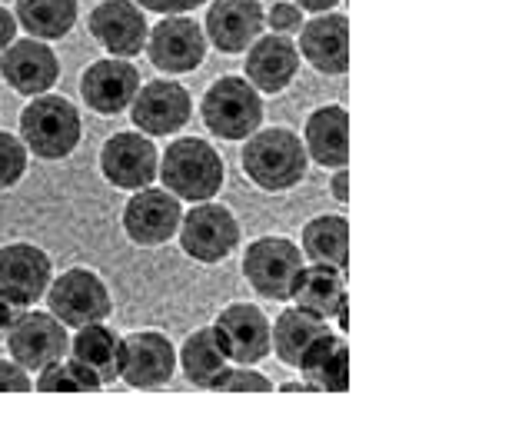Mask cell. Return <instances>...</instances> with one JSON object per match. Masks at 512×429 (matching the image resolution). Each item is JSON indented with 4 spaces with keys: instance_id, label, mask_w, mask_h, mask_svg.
Listing matches in <instances>:
<instances>
[{
    "instance_id": "obj_14",
    "label": "cell",
    "mask_w": 512,
    "mask_h": 429,
    "mask_svg": "<svg viewBox=\"0 0 512 429\" xmlns=\"http://www.w3.org/2000/svg\"><path fill=\"white\" fill-rule=\"evenodd\" d=\"M127 110L140 134L170 137L187 127V120L193 117V97L180 80L160 77L150 80V84H140L137 97H133V104Z\"/></svg>"
},
{
    "instance_id": "obj_8",
    "label": "cell",
    "mask_w": 512,
    "mask_h": 429,
    "mask_svg": "<svg viewBox=\"0 0 512 429\" xmlns=\"http://www.w3.org/2000/svg\"><path fill=\"white\" fill-rule=\"evenodd\" d=\"M207 34H203V24L193 20L190 14H167L160 24L150 27L147 34V47L143 54L150 57V64L160 70V74H193L197 67H203L207 60Z\"/></svg>"
},
{
    "instance_id": "obj_9",
    "label": "cell",
    "mask_w": 512,
    "mask_h": 429,
    "mask_svg": "<svg viewBox=\"0 0 512 429\" xmlns=\"http://www.w3.org/2000/svg\"><path fill=\"white\" fill-rule=\"evenodd\" d=\"M177 373V346L160 330H133L120 336L117 380L133 390H160Z\"/></svg>"
},
{
    "instance_id": "obj_7",
    "label": "cell",
    "mask_w": 512,
    "mask_h": 429,
    "mask_svg": "<svg viewBox=\"0 0 512 429\" xmlns=\"http://www.w3.org/2000/svg\"><path fill=\"white\" fill-rule=\"evenodd\" d=\"M177 240L190 260L203 263V267H217L240 247V220L217 200L193 203V210L180 217Z\"/></svg>"
},
{
    "instance_id": "obj_15",
    "label": "cell",
    "mask_w": 512,
    "mask_h": 429,
    "mask_svg": "<svg viewBox=\"0 0 512 429\" xmlns=\"http://www.w3.org/2000/svg\"><path fill=\"white\" fill-rule=\"evenodd\" d=\"M0 77L20 97L50 94L60 80V60L47 40L14 37L0 50Z\"/></svg>"
},
{
    "instance_id": "obj_41",
    "label": "cell",
    "mask_w": 512,
    "mask_h": 429,
    "mask_svg": "<svg viewBox=\"0 0 512 429\" xmlns=\"http://www.w3.org/2000/svg\"><path fill=\"white\" fill-rule=\"evenodd\" d=\"M280 390H283V393H310V390H306V383H303V380H300V383H283Z\"/></svg>"
},
{
    "instance_id": "obj_33",
    "label": "cell",
    "mask_w": 512,
    "mask_h": 429,
    "mask_svg": "<svg viewBox=\"0 0 512 429\" xmlns=\"http://www.w3.org/2000/svg\"><path fill=\"white\" fill-rule=\"evenodd\" d=\"M303 10L293 4V0H276V4L270 10H263V24L273 30V34H286V37H293V34H300V27H303Z\"/></svg>"
},
{
    "instance_id": "obj_4",
    "label": "cell",
    "mask_w": 512,
    "mask_h": 429,
    "mask_svg": "<svg viewBox=\"0 0 512 429\" xmlns=\"http://www.w3.org/2000/svg\"><path fill=\"white\" fill-rule=\"evenodd\" d=\"M203 127L220 140H247L263 124V94L247 77H217L200 104Z\"/></svg>"
},
{
    "instance_id": "obj_36",
    "label": "cell",
    "mask_w": 512,
    "mask_h": 429,
    "mask_svg": "<svg viewBox=\"0 0 512 429\" xmlns=\"http://www.w3.org/2000/svg\"><path fill=\"white\" fill-rule=\"evenodd\" d=\"M14 37H17V17H14V10H7L0 4V50H4Z\"/></svg>"
},
{
    "instance_id": "obj_35",
    "label": "cell",
    "mask_w": 512,
    "mask_h": 429,
    "mask_svg": "<svg viewBox=\"0 0 512 429\" xmlns=\"http://www.w3.org/2000/svg\"><path fill=\"white\" fill-rule=\"evenodd\" d=\"M137 7H143L147 14H160V17H167V14H190V10H197L203 7L207 0H133Z\"/></svg>"
},
{
    "instance_id": "obj_21",
    "label": "cell",
    "mask_w": 512,
    "mask_h": 429,
    "mask_svg": "<svg viewBox=\"0 0 512 429\" xmlns=\"http://www.w3.org/2000/svg\"><path fill=\"white\" fill-rule=\"evenodd\" d=\"M300 50L296 40L286 34H260L247 47V60H243V77L260 90V94H283L300 74Z\"/></svg>"
},
{
    "instance_id": "obj_27",
    "label": "cell",
    "mask_w": 512,
    "mask_h": 429,
    "mask_svg": "<svg viewBox=\"0 0 512 429\" xmlns=\"http://www.w3.org/2000/svg\"><path fill=\"white\" fill-rule=\"evenodd\" d=\"M346 296V273L336 267H326V263H310V267L300 270L293 286L290 300L303 310H310L323 320H333L336 303Z\"/></svg>"
},
{
    "instance_id": "obj_5",
    "label": "cell",
    "mask_w": 512,
    "mask_h": 429,
    "mask_svg": "<svg viewBox=\"0 0 512 429\" xmlns=\"http://www.w3.org/2000/svg\"><path fill=\"white\" fill-rule=\"evenodd\" d=\"M306 267V257L300 243L290 237H260L243 250V280H247L263 300L286 303L293 296V286L300 270Z\"/></svg>"
},
{
    "instance_id": "obj_18",
    "label": "cell",
    "mask_w": 512,
    "mask_h": 429,
    "mask_svg": "<svg viewBox=\"0 0 512 429\" xmlns=\"http://www.w3.org/2000/svg\"><path fill=\"white\" fill-rule=\"evenodd\" d=\"M220 346L240 366H256L270 356V320L256 303H230L213 320Z\"/></svg>"
},
{
    "instance_id": "obj_32",
    "label": "cell",
    "mask_w": 512,
    "mask_h": 429,
    "mask_svg": "<svg viewBox=\"0 0 512 429\" xmlns=\"http://www.w3.org/2000/svg\"><path fill=\"white\" fill-rule=\"evenodd\" d=\"M213 393H273V383L260 370H223L210 386Z\"/></svg>"
},
{
    "instance_id": "obj_12",
    "label": "cell",
    "mask_w": 512,
    "mask_h": 429,
    "mask_svg": "<svg viewBox=\"0 0 512 429\" xmlns=\"http://www.w3.org/2000/svg\"><path fill=\"white\" fill-rule=\"evenodd\" d=\"M100 177H104L114 190H143L157 180L160 150L153 147V137L140 134V130H120V134L107 137L100 147Z\"/></svg>"
},
{
    "instance_id": "obj_19",
    "label": "cell",
    "mask_w": 512,
    "mask_h": 429,
    "mask_svg": "<svg viewBox=\"0 0 512 429\" xmlns=\"http://www.w3.org/2000/svg\"><path fill=\"white\" fill-rule=\"evenodd\" d=\"M296 50L313 70L326 77H343L350 70V17L326 10V14H313V20H303Z\"/></svg>"
},
{
    "instance_id": "obj_10",
    "label": "cell",
    "mask_w": 512,
    "mask_h": 429,
    "mask_svg": "<svg viewBox=\"0 0 512 429\" xmlns=\"http://www.w3.org/2000/svg\"><path fill=\"white\" fill-rule=\"evenodd\" d=\"M4 343H7L10 360L17 366H24L27 373H37L50 363L64 360L70 350V333L50 310L40 313L27 306V313L14 316Z\"/></svg>"
},
{
    "instance_id": "obj_11",
    "label": "cell",
    "mask_w": 512,
    "mask_h": 429,
    "mask_svg": "<svg viewBox=\"0 0 512 429\" xmlns=\"http://www.w3.org/2000/svg\"><path fill=\"white\" fill-rule=\"evenodd\" d=\"M180 217H183V203L167 187H153L150 183L143 190H133V197L124 207V217H120V227H124L133 247L153 250L177 237Z\"/></svg>"
},
{
    "instance_id": "obj_25",
    "label": "cell",
    "mask_w": 512,
    "mask_h": 429,
    "mask_svg": "<svg viewBox=\"0 0 512 429\" xmlns=\"http://www.w3.org/2000/svg\"><path fill=\"white\" fill-rule=\"evenodd\" d=\"M300 250L310 263H326L346 273L350 263V220L343 213H326L303 227L300 233Z\"/></svg>"
},
{
    "instance_id": "obj_39",
    "label": "cell",
    "mask_w": 512,
    "mask_h": 429,
    "mask_svg": "<svg viewBox=\"0 0 512 429\" xmlns=\"http://www.w3.org/2000/svg\"><path fill=\"white\" fill-rule=\"evenodd\" d=\"M14 316H17V310L4 300V296H0V343H4V336H7V330H10V323H14Z\"/></svg>"
},
{
    "instance_id": "obj_13",
    "label": "cell",
    "mask_w": 512,
    "mask_h": 429,
    "mask_svg": "<svg viewBox=\"0 0 512 429\" xmlns=\"http://www.w3.org/2000/svg\"><path fill=\"white\" fill-rule=\"evenodd\" d=\"M50 280H54V260L44 247L37 243L0 247V296L14 310H27L44 300Z\"/></svg>"
},
{
    "instance_id": "obj_26",
    "label": "cell",
    "mask_w": 512,
    "mask_h": 429,
    "mask_svg": "<svg viewBox=\"0 0 512 429\" xmlns=\"http://www.w3.org/2000/svg\"><path fill=\"white\" fill-rule=\"evenodd\" d=\"M177 366H180V373L187 376V383L200 386V390H210L213 380L230 366V356L220 346L213 326H200V330H193L187 340L180 343Z\"/></svg>"
},
{
    "instance_id": "obj_28",
    "label": "cell",
    "mask_w": 512,
    "mask_h": 429,
    "mask_svg": "<svg viewBox=\"0 0 512 429\" xmlns=\"http://www.w3.org/2000/svg\"><path fill=\"white\" fill-rule=\"evenodd\" d=\"M67 356H74L77 363H84L87 370H94L100 380L114 383L117 380V360H120V333L107 323H87L80 326L77 336L70 340Z\"/></svg>"
},
{
    "instance_id": "obj_2",
    "label": "cell",
    "mask_w": 512,
    "mask_h": 429,
    "mask_svg": "<svg viewBox=\"0 0 512 429\" xmlns=\"http://www.w3.org/2000/svg\"><path fill=\"white\" fill-rule=\"evenodd\" d=\"M157 177L180 203H203L223 190L227 167L213 143L200 137H177L160 153Z\"/></svg>"
},
{
    "instance_id": "obj_40",
    "label": "cell",
    "mask_w": 512,
    "mask_h": 429,
    "mask_svg": "<svg viewBox=\"0 0 512 429\" xmlns=\"http://www.w3.org/2000/svg\"><path fill=\"white\" fill-rule=\"evenodd\" d=\"M336 326H340V333H346V330H350V306H346V296H343V300L340 303H336Z\"/></svg>"
},
{
    "instance_id": "obj_30",
    "label": "cell",
    "mask_w": 512,
    "mask_h": 429,
    "mask_svg": "<svg viewBox=\"0 0 512 429\" xmlns=\"http://www.w3.org/2000/svg\"><path fill=\"white\" fill-rule=\"evenodd\" d=\"M37 383L34 390L37 393H100L104 390V380L87 370L84 363H77L74 356H64V360L44 366V370H37Z\"/></svg>"
},
{
    "instance_id": "obj_17",
    "label": "cell",
    "mask_w": 512,
    "mask_h": 429,
    "mask_svg": "<svg viewBox=\"0 0 512 429\" xmlns=\"http://www.w3.org/2000/svg\"><path fill=\"white\" fill-rule=\"evenodd\" d=\"M140 70L124 57H100L80 74V100L100 117H117L140 90Z\"/></svg>"
},
{
    "instance_id": "obj_23",
    "label": "cell",
    "mask_w": 512,
    "mask_h": 429,
    "mask_svg": "<svg viewBox=\"0 0 512 429\" xmlns=\"http://www.w3.org/2000/svg\"><path fill=\"white\" fill-rule=\"evenodd\" d=\"M303 147L306 157L320 163L326 170L346 167L350 160V114L340 104H323L306 117L303 127Z\"/></svg>"
},
{
    "instance_id": "obj_24",
    "label": "cell",
    "mask_w": 512,
    "mask_h": 429,
    "mask_svg": "<svg viewBox=\"0 0 512 429\" xmlns=\"http://www.w3.org/2000/svg\"><path fill=\"white\" fill-rule=\"evenodd\" d=\"M330 333V320L316 316L303 306H283V313L270 323V353L286 366H296L316 336Z\"/></svg>"
},
{
    "instance_id": "obj_29",
    "label": "cell",
    "mask_w": 512,
    "mask_h": 429,
    "mask_svg": "<svg viewBox=\"0 0 512 429\" xmlns=\"http://www.w3.org/2000/svg\"><path fill=\"white\" fill-rule=\"evenodd\" d=\"M17 27H24L37 40H64L80 17L77 0H17Z\"/></svg>"
},
{
    "instance_id": "obj_34",
    "label": "cell",
    "mask_w": 512,
    "mask_h": 429,
    "mask_svg": "<svg viewBox=\"0 0 512 429\" xmlns=\"http://www.w3.org/2000/svg\"><path fill=\"white\" fill-rule=\"evenodd\" d=\"M34 380L24 366H17L14 360H0V393H30Z\"/></svg>"
},
{
    "instance_id": "obj_16",
    "label": "cell",
    "mask_w": 512,
    "mask_h": 429,
    "mask_svg": "<svg viewBox=\"0 0 512 429\" xmlns=\"http://www.w3.org/2000/svg\"><path fill=\"white\" fill-rule=\"evenodd\" d=\"M90 37L107 50V57H124L133 60L147 47V10L137 7L133 0H100L90 10Z\"/></svg>"
},
{
    "instance_id": "obj_38",
    "label": "cell",
    "mask_w": 512,
    "mask_h": 429,
    "mask_svg": "<svg viewBox=\"0 0 512 429\" xmlns=\"http://www.w3.org/2000/svg\"><path fill=\"white\" fill-rule=\"evenodd\" d=\"M296 7L303 10V14H326V10H336L340 0H293Z\"/></svg>"
},
{
    "instance_id": "obj_31",
    "label": "cell",
    "mask_w": 512,
    "mask_h": 429,
    "mask_svg": "<svg viewBox=\"0 0 512 429\" xmlns=\"http://www.w3.org/2000/svg\"><path fill=\"white\" fill-rule=\"evenodd\" d=\"M27 167H30V153L24 147V140L0 130V190H14L27 177Z\"/></svg>"
},
{
    "instance_id": "obj_20",
    "label": "cell",
    "mask_w": 512,
    "mask_h": 429,
    "mask_svg": "<svg viewBox=\"0 0 512 429\" xmlns=\"http://www.w3.org/2000/svg\"><path fill=\"white\" fill-rule=\"evenodd\" d=\"M263 4L260 0H210L203 17L207 44L220 54H247V47L263 34Z\"/></svg>"
},
{
    "instance_id": "obj_37",
    "label": "cell",
    "mask_w": 512,
    "mask_h": 429,
    "mask_svg": "<svg viewBox=\"0 0 512 429\" xmlns=\"http://www.w3.org/2000/svg\"><path fill=\"white\" fill-rule=\"evenodd\" d=\"M330 193L340 203L350 200V173H346V167H336L333 177H330Z\"/></svg>"
},
{
    "instance_id": "obj_1",
    "label": "cell",
    "mask_w": 512,
    "mask_h": 429,
    "mask_svg": "<svg viewBox=\"0 0 512 429\" xmlns=\"http://www.w3.org/2000/svg\"><path fill=\"white\" fill-rule=\"evenodd\" d=\"M240 167L247 173V180L263 193H286L300 187L310 167L303 140L286 127H266L253 130L243 140Z\"/></svg>"
},
{
    "instance_id": "obj_3",
    "label": "cell",
    "mask_w": 512,
    "mask_h": 429,
    "mask_svg": "<svg viewBox=\"0 0 512 429\" xmlns=\"http://www.w3.org/2000/svg\"><path fill=\"white\" fill-rule=\"evenodd\" d=\"M20 140L30 157L60 163L80 147L84 140V120L80 110L60 94L30 97V104L20 110Z\"/></svg>"
},
{
    "instance_id": "obj_6",
    "label": "cell",
    "mask_w": 512,
    "mask_h": 429,
    "mask_svg": "<svg viewBox=\"0 0 512 429\" xmlns=\"http://www.w3.org/2000/svg\"><path fill=\"white\" fill-rule=\"evenodd\" d=\"M47 310L57 316L67 330H80L87 323H107L114 313V296L104 277L87 267H70L47 286Z\"/></svg>"
},
{
    "instance_id": "obj_22",
    "label": "cell",
    "mask_w": 512,
    "mask_h": 429,
    "mask_svg": "<svg viewBox=\"0 0 512 429\" xmlns=\"http://www.w3.org/2000/svg\"><path fill=\"white\" fill-rule=\"evenodd\" d=\"M296 370L303 373L310 393H346L350 390V346L333 330L316 336L300 356Z\"/></svg>"
}]
</instances>
